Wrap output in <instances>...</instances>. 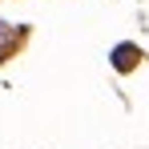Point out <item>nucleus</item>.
Listing matches in <instances>:
<instances>
[{
    "label": "nucleus",
    "instance_id": "1",
    "mask_svg": "<svg viewBox=\"0 0 149 149\" xmlns=\"http://www.w3.org/2000/svg\"><path fill=\"white\" fill-rule=\"evenodd\" d=\"M16 40H20V32H16L12 24H4V20H0V61L16 49Z\"/></svg>",
    "mask_w": 149,
    "mask_h": 149
},
{
    "label": "nucleus",
    "instance_id": "2",
    "mask_svg": "<svg viewBox=\"0 0 149 149\" xmlns=\"http://www.w3.org/2000/svg\"><path fill=\"white\" fill-rule=\"evenodd\" d=\"M113 65H117V69H133V65H137V49H133V45H117V49H113Z\"/></svg>",
    "mask_w": 149,
    "mask_h": 149
}]
</instances>
